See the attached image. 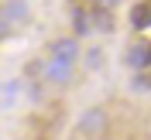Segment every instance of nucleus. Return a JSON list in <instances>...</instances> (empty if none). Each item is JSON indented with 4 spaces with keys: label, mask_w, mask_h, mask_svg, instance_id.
<instances>
[{
    "label": "nucleus",
    "mask_w": 151,
    "mask_h": 140,
    "mask_svg": "<svg viewBox=\"0 0 151 140\" xmlns=\"http://www.w3.org/2000/svg\"><path fill=\"white\" fill-rule=\"evenodd\" d=\"M10 28V24H7V21H4V17H0V34H4V31H7Z\"/></svg>",
    "instance_id": "11"
},
{
    "label": "nucleus",
    "mask_w": 151,
    "mask_h": 140,
    "mask_svg": "<svg viewBox=\"0 0 151 140\" xmlns=\"http://www.w3.org/2000/svg\"><path fill=\"white\" fill-rule=\"evenodd\" d=\"M127 65L134 68V72H144V68L151 65V41H134L131 48H127Z\"/></svg>",
    "instance_id": "2"
},
{
    "label": "nucleus",
    "mask_w": 151,
    "mask_h": 140,
    "mask_svg": "<svg viewBox=\"0 0 151 140\" xmlns=\"http://www.w3.org/2000/svg\"><path fill=\"white\" fill-rule=\"evenodd\" d=\"M93 28H100V31H113V14H106V10H93Z\"/></svg>",
    "instance_id": "8"
},
{
    "label": "nucleus",
    "mask_w": 151,
    "mask_h": 140,
    "mask_svg": "<svg viewBox=\"0 0 151 140\" xmlns=\"http://www.w3.org/2000/svg\"><path fill=\"white\" fill-rule=\"evenodd\" d=\"M134 89H151V82L144 79V75H134Z\"/></svg>",
    "instance_id": "10"
},
{
    "label": "nucleus",
    "mask_w": 151,
    "mask_h": 140,
    "mask_svg": "<svg viewBox=\"0 0 151 140\" xmlns=\"http://www.w3.org/2000/svg\"><path fill=\"white\" fill-rule=\"evenodd\" d=\"M79 133L83 137H103L106 126H110V113L103 109V106H93V109H86L83 116H79Z\"/></svg>",
    "instance_id": "1"
},
{
    "label": "nucleus",
    "mask_w": 151,
    "mask_h": 140,
    "mask_svg": "<svg viewBox=\"0 0 151 140\" xmlns=\"http://www.w3.org/2000/svg\"><path fill=\"white\" fill-rule=\"evenodd\" d=\"M89 31H93V14L76 10V34H89Z\"/></svg>",
    "instance_id": "7"
},
{
    "label": "nucleus",
    "mask_w": 151,
    "mask_h": 140,
    "mask_svg": "<svg viewBox=\"0 0 151 140\" xmlns=\"http://www.w3.org/2000/svg\"><path fill=\"white\" fill-rule=\"evenodd\" d=\"M117 4H120V0H93V10H106V14H113Z\"/></svg>",
    "instance_id": "9"
},
{
    "label": "nucleus",
    "mask_w": 151,
    "mask_h": 140,
    "mask_svg": "<svg viewBox=\"0 0 151 140\" xmlns=\"http://www.w3.org/2000/svg\"><path fill=\"white\" fill-rule=\"evenodd\" d=\"M131 24H134L137 31L151 24V0H144V4H137V7L131 10Z\"/></svg>",
    "instance_id": "6"
},
{
    "label": "nucleus",
    "mask_w": 151,
    "mask_h": 140,
    "mask_svg": "<svg viewBox=\"0 0 151 140\" xmlns=\"http://www.w3.org/2000/svg\"><path fill=\"white\" fill-rule=\"evenodd\" d=\"M72 72H76L72 62H58V58H52V62L45 65V79H48V82H69Z\"/></svg>",
    "instance_id": "3"
},
{
    "label": "nucleus",
    "mask_w": 151,
    "mask_h": 140,
    "mask_svg": "<svg viewBox=\"0 0 151 140\" xmlns=\"http://www.w3.org/2000/svg\"><path fill=\"white\" fill-rule=\"evenodd\" d=\"M76 55H79V41L76 38H62V41L52 45V58H58V62H72L76 65Z\"/></svg>",
    "instance_id": "4"
},
{
    "label": "nucleus",
    "mask_w": 151,
    "mask_h": 140,
    "mask_svg": "<svg viewBox=\"0 0 151 140\" xmlns=\"http://www.w3.org/2000/svg\"><path fill=\"white\" fill-rule=\"evenodd\" d=\"M0 17L7 21V24H17V21H24V17H28V0H7Z\"/></svg>",
    "instance_id": "5"
}]
</instances>
